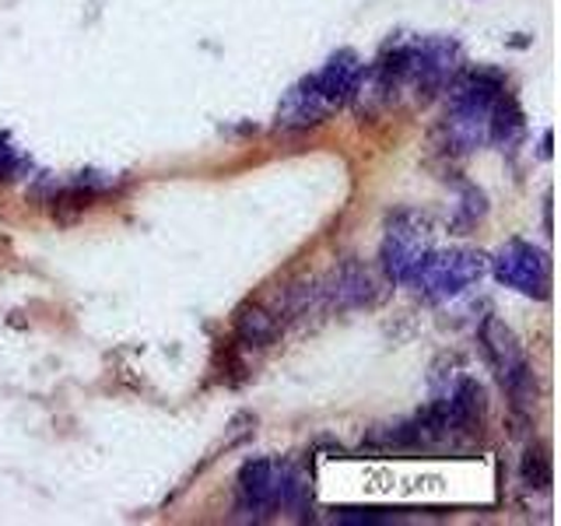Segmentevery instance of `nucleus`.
Wrapping results in <instances>:
<instances>
[{"label":"nucleus","mask_w":561,"mask_h":526,"mask_svg":"<svg viewBox=\"0 0 561 526\" xmlns=\"http://www.w3.org/2000/svg\"><path fill=\"white\" fill-rule=\"evenodd\" d=\"M505 92V78L499 70H470L449 88V110H446V148L470 155L488 145V123L491 105Z\"/></svg>","instance_id":"f257e3e1"},{"label":"nucleus","mask_w":561,"mask_h":526,"mask_svg":"<svg viewBox=\"0 0 561 526\" xmlns=\"http://www.w3.org/2000/svg\"><path fill=\"white\" fill-rule=\"evenodd\" d=\"M488 271V256L473 250H432L425 260L403 281L428 302H449V298L463 295L470 285H478Z\"/></svg>","instance_id":"f03ea898"},{"label":"nucleus","mask_w":561,"mask_h":526,"mask_svg":"<svg viewBox=\"0 0 561 526\" xmlns=\"http://www.w3.org/2000/svg\"><path fill=\"white\" fill-rule=\"evenodd\" d=\"M432 253V225L428 218L414 215V210H397L386 225V236L379 245L382 271L393 285H403L411 277V271L421 260Z\"/></svg>","instance_id":"7ed1b4c3"},{"label":"nucleus","mask_w":561,"mask_h":526,"mask_svg":"<svg viewBox=\"0 0 561 526\" xmlns=\"http://www.w3.org/2000/svg\"><path fill=\"white\" fill-rule=\"evenodd\" d=\"M481 347L488 355V365L495 368L502 390L513 397V403H523L526 397H530L534 373H530V358H526V351H523L516 333L508 330L502 320H495V316H488L484 327H481Z\"/></svg>","instance_id":"20e7f679"},{"label":"nucleus","mask_w":561,"mask_h":526,"mask_svg":"<svg viewBox=\"0 0 561 526\" xmlns=\"http://www.w3.org/2000/svg\"><path fill=\"white\" fill-rule=\"evenodd\" d=\"M491 274H495L505 288L519 295L543 298L551 288V260L543 250H537L526 239H508L502 250L491 256Z\"/></svg>","instance_id":"39448f33"},{"label":"nucleus","mask_w":561,"mask_h":526,"mask_svg":"<svg viewBox=\"0 0 561 526\" xmlns=\"http://www.w3.org/2000/svg\"><path fill=\"white\" fill-rule=\"evenodd\" d=\"M323 302L330 309H362V306H376L379 302V281L376 274L362 267V263H344V267H337L327 285L320 288Z\"/></svg>","instance_id":"423d86ee"},{"label":"nucleus","mask_w":561,"mask_h":526,"mask_svg":"<svg viewBox=\"0 0 561 526\" xmlns=\"http://www.w3.org/2000/svg\"><path fill=\"white\" fill-rule=\"evenodd\" d=\"M330 102L323 99V92L316 88V78H302L298 84H291L285 99L277 105V127L280 130H309L320 127V123L330 116Z\"/></svg>","instance_id":"0eeeda50"},{"label":"nucleus","mask_w":561,"mask_h":526,"mask_svg":"<svg viewBox=\"0 0 561 526\" xmlns=\"http://www.w3.org/2000/svg\"><path fill=\"white\" fill-rule=\"evenodd\" d=\"M358 75H362V60L355 49H341L333 53V57L327 60V67L320 70L316 78V88L323 92V99L330 102V110H341V105L351 102V95H355V84H358Z\"/></svg>","instance_id":"6e6552de"},{"label":"nucleus","mask_w":561,"mask_h":526,"mask_svg":"<svg viewBox=\"0 0 561 526\" xmlns=\"http://www.w3.org/2000/svg\"><path fill=\"white\" fill-rule=\"evenodd\" d=\"M523 110L519 102L513 95H499V102L491 105V123H488V140H495V145H516V140L523 137Z\"/></svg>","instance_id":"1a4fd4ad"},{"label":"nucleus","mask_w":561,"mask_h":526,"mask_svg":"<svg viewBox=\"0 0 561 526\" xmlns=\"http://www.w3.org/2000/svg\"><path fill=\"white\" fill-rule=\"evenodd\" d=\"M277 333V316L267 312L263 306H242L236 312V338L250 347H263L271 344Z\"/></svg>","instance_id":"9d476101"},{"label":"nucleus","mask_w":561,"mask_h":526,"mask_svg":"<svg viewBox=\"0 0 561 526\" xmlns=\"http://www.w3.org/2000/svg\"><path fill=\"white\" fill-rule=\"evenodd\" d=\"M519 473H523V484L526 488H537V491L548 488L551 484V456H548V446H540V443L526 446Z\"/></svg>","instance_id":"9b49d317"},{"label":"nucleus","mask_w":561,"mask_h":526,"mask_svg":"<svg viewBox=\"0 0 561 526\" xmlns=\"http://www.w3.org/2000/svg\"><path fill=\"white\" fill-rule=\"evenodd\" d=\"M32 169L28 155L14 145L11 134H0V183H11V180H22V175Z\"/></svg>","instance_id":"f8f14e48"}]
</instances>
